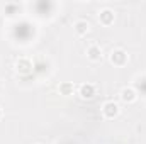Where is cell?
<instances>
[{
	"mask_svg": "<svg viewBox=\"0 0 146 144\" xmlns=\"http://www.w3.org/2000/svg\"><path fill=\"white\" fill-rule=\"evenodd\" d=\"M109 59L114 66H124V65L127 63L129 56H127V53H126L124 49H114V51L110 53Z\"/></svg>",
	"mask_w": 146,
	"mask_h": 144,
	"instance_id": "cell-1",
	"label": "cell"
},
{
	"mask_svg": "<svg viewBox=\"0 0 146 144\" xmlns=\"http://www.w3.org/2000/svg\"><path fill=\"white\" fill-rule=\"evenodd\" d=\"M119 112H121V108H119V105H117L114 100H107V102L102 105V115H104L106 119H115V117L119 115Z\"/></svg>",
	"mask_w": 146,
	"mask_h": 144,
	"instance_id": "cell-2",
	"label": "cell"
},
{
	"mask_svg": "<svg viewBox=\"0 0 146 144\" xmlns=\"http://www.w3.org/2000/svg\"><path fill=\"white\" fill-rule=\"evenodd\" d=\"M78 95H80L82 100H92V98L95 97V85H92V83H83V85H80Z\"/></svg>",
	"mask_w": 146,
	"mask_h": 144,
	"instance_id": "cell-3",
	"label": "cell"
},
{
	"mask_svg": "<svg viewBox=\"0 0 146 144\" xmlns=\"http://www.w3.org/2000/svg\"><path fill=\"white\" fill-rule=\"evenodd\" d=\"M114 20H115V14H114V10H110V9H102V10L99 12V22H100L102 26L109 27V26L114 24Z\"/></svg>",
	"mask_w": 146,
	"mask_h": 144,
	"instance_id": "cell-4",
	"label": "cell"
},
{
	"mask_svg": "<svg viewBox=\"0 0 146 144\" xmlns=\"http://www.w3.org/2000/svg\"><path fill=\"white\" fill-rule=\"evenodd\" d=\"M15 71L19 73V75H29V73L33 71V63H31V59H27V58H19V59L15 61Z\"/></svg>",
	"mask_w": 146,
	"mask_h": 144,
	"instance_id": "cell-5",
	"label": "cell"
},
{
	"mask_svg": "<svg viewBox=\"0 0 146 144\" xmlns=\"http://www.w3.org/2000/svg\"><path fill=\"white\" fill-rule=\"evenodd\" d=\"M136 98H138V93L133 87H124L121 90V100L124 104H133V102H136Z\"/></svg>",
	"mask_w": 146,
	"mask_h": 144,
	"instance_id": "cell-6",
	"label": "cell"
},
{
	"mask_svg": "<svg viewBox=\"0 0 146 144\" xmlns=\"http://www.w3.org/2000/svg\"><path fill=\"white\" fill-rule=\"evenodd\" d=\"M87 58H88L90 61H94V63L100 61V59H102V49H100V46H97V44L88 46V49H87Z\"/></svg>",
	"mask_w": 146,
	"mask_h": 144,
	"instance_id": "cell-7",
	"label": "cell"
},
{
	"mask_svg": "<svg viewBox=\"0 0 146 144\" xmlns=\"http://www.w3.org/2000/svg\"><path fill=\"white\" fill-rule=\"evenodd\" d=\"M73 29H75V32H76L78 36H85V34L88 32L90 26H88L87 20H76V22L73 24Z\"/></svg>",
	"mask_w": 146,
	"mask_h": 144,
	"instance_id": "cell-8",
	"label": "cell"
},
{
	"mask_svg": "<svg viewBox=\"0 0 146 144\" xmlns=\"http://www.w3.org/2000/svg\"><path fill=\"white\" fill-rule=\"evenodd\" d=\"M60 93L61 95H65V97H68V95H72L73 90H75V87H73L72 81H63V83H60Z\"/></svg>",
	"mask_w": 146,
	"mask_h": 144,
	"instance_id": "cell-9",
	"label": "cell"
},
{
	"mask_svg": "<svg viewBox=\"0 0 146 144\" xmlns=\"http://www.w3.org/2000/svg\"><path fill=\"white\" fill-rule=\"evenodd\" d=\"M2 115H3V110H2V107H0V119H2Z\"/></svg>",
	"mask_w": 146,
	"mask_h": 144,
	"instance_id": "cell-10",
	"label": "cell"
}]
</instances>
